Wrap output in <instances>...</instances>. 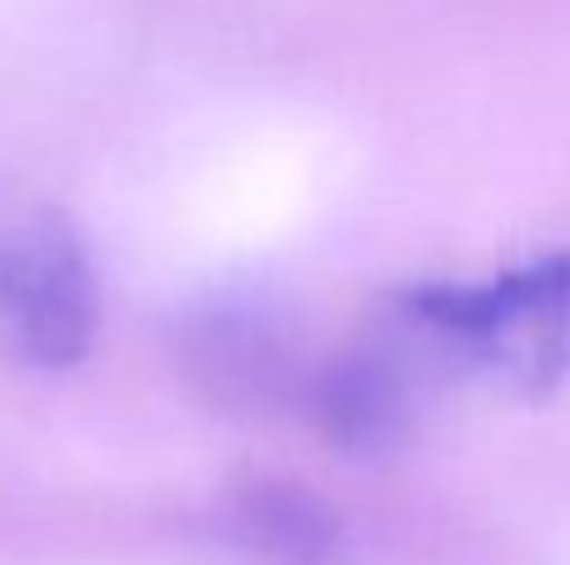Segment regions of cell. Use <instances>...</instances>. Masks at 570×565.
Masks as SVG:
<instances>
[{
    "mask_svg": "<svg viewBox=\"0 0 570 565\" xmlns=\"http://www.w3.org/2000/svg\"><path fill=\"white\" fill-rule=\"evenodd\" d=\"M395 330L425 356L546 396L570 370V250L485 280H425L395 300Z\"/></svg>",
    "mask_w": 570,
    "mask_h": 565,
    "instance_id": "1",
    "label": "cell"
},
{
    "mask_svg": "<svg viewBox=\"0 0 570 565\" xmlns=\"http://www.w3.org/2000/svg\"><path fill=\"white\" fill-rule=\"evenodd\" d=\"M411 346L401 336L375 340L335 360L321 390V420L331 440L355 450H375L401 436L411 416Z\"/></svg>",
    "mask_w": 570,
    "mask_h": 565,
    "instance_id": "3",
    "label": "cell"
},
{
    "mask_svg": "<svg viewBox=\"0 0 570 565\" xmlns=\"http://www.w3.org/2000/svg\"><path fill=\"white\" fill-rule=\"evenodd\" d=\"M100 330V286L66 216L0 226V346L30 366H76Z\"/></svg>",
    "mask_w": 570,
    "mask_h": 565,
    "instance_id": "2",
    "label": "cell"
},
{
    "mask_svg": "<svg viewBox=\"0 0 570 565\" xmlns=\"http://www.w3.org/2000/svg\"><path fill=\"white\" fill-rule=\"evenodd\" d=\"M240 526L276 565H321L331 556V516L301 490H256L240 511Z\"/></svg>",
    "mask_w": 570,
    "mask_h": 565,
    "instance_id": "4",
    "label": "cell"
}]
</instances>
